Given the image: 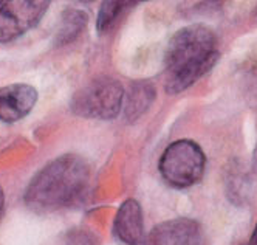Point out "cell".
<instances>
[{"label":"cell","mask_w":257,"mask_h":245,"mask_svg":"<svg viewBox=\"0 0 257 245\" xmlns=\"http://www.w3.org/2000/svg\"><path fill=\"white\" fill-rule=\"evenodd\" d=\"M217 37L206 25H189L177 31L168 44L164 61L168 70L166 90L180 93L208 73L218 59Z\"/></svg>","instance_id":"cell-1"},{"label":"cell","mask_w":257,"mask_h":245,"mask_svg":"<svg viewBox=\"0 0 257 245\" xmlns=\"http://www.w3.org/2000/svg\"><path fill=\"white\" fill-rule=\"evenodd\" d=\"M252 245H257V225H255V228H254V233H252V239H251Z\"/></svg>","instance_id":"cell-13"},{"label":"cell","mask_w":257,"mask_h":245,"mask_svg":"<svg viewBox=\"0 0 257 245\" xmlns=\"http://www.w3.org/2000/svg\"><path fill=\"white\" fill-rule=\"evenodd\" d=\"M124 92L118 81L98 78L88 83L71 100V110L84 118L112 120L119 114Z\"/></svg>","instance_id":"cell-4"},{"label":"cell","mask_w":257,"mask_h":245,"mask_svg":"<svg viewBox=\"0 0 257 245\" xmlns=\"http://www.w3.org/2000/svg\"><path fill=\"white\" fill-rule=\"evenodd\" d=\"M149 245H206V239L198 222L178 217L157 225L151 231Z\"/></svg>","instance_id":"cell-6"},{"label":"cell","mask_w":257,"mask_h":245,"mask_svg":"<svg viewBox=\"0 0 257 245\" xmlns=\"http://www.w3.org/2000/svg\"><path fill=\"white\" fill-rule=\"evenodd\" d=\"M154 98V90L149 84H137L132 87L127 100V117H138L143 110H146Z\"/></svg>","instance_id":"cell-10"},{"label":"cell","mask_w":257,"mask_h":245,"mask_svg":"<svg viewBox=\"0 0 257 245\" xmlns=\"http://www.w3.org/2000/svg\"><path fill=\"white\" fill-rule=\"evenodd\" d=\"M90 180L88 165L78 155H62L38 173L25 193V202L38 213L56 211L81 199Z\"/></svg>","instance_id":"cell-2"},{"label":"cell","mask_w":257,"mask_h":245,"mask_svg":"<svg viewBox=\"0 0 257 245\" xmlns=\"http://www.w3.org/2000/svg\"><path fill=\"white\" fill-rule=\"evenodd\" d=\"M38 101V92L28 84H13L0 89V121H19Z\"/></svg>","instance_id":"cell-7"},{"label":"cell","mask_w":257,"mask_h":245,"mask_svg":"<svg viewBox=\"0 0 257 245\" xmlns=\"http://www.w3.org/2000/svg\"><path fill=\"white\" fill-rule=\"evenodd\" d=\"M206 168V157L192 140H178L166 147L160 160L161 177L174 188H189L200 182Z\"/></svg>","instance_id":"cell-3"},{"label":"cell","mask_w":257,"mask_h":245,"mask_svg":"<svg viewBox=\"0 0 257 245\" xmlns=\"http://www.w3.org/2000/svg\"><path fill=\"white\" fill-rule=\"evenodd\" d=\"M87 24V16L82 11L70 10L62 16V25L58 31L56 42L59 44H67L73 41L75 37L81 33L84 25Z\"/></svg>","instance_id":"cell-9"},{"label":"cell","mask_w":257,"mask_h":245,"mask_svg":"<svg viewBox=\"0 0 257 245\" xmlns=\"http://www.w3.org/2000/svg\"><path fill=\"white\" fill-rule=\"evenodd\" d=\"M48 5V2L42 0L0 2V44L11 42L38 25Z\"/></svg>","instance_id":"cell-5"},{"label":"cell","mask_w":257,"mask_h":245,"mask_svg":"<svg viewBox=\"0 0 257 245\" xmlns=\"http://www.w3.org/2000/svg\"><path fill=\"white\" fill-rule=\"evenodd\" d=\"M132 5L134 4L131 2H104L98 14V22H96L98 31L99 33L110 31V28L118 22L119 16Z\"/></svg>","instance_id":"cell-11"},{"label":"cell","mask_w":257,"mask_h":245,"mask_svg":"<svg viewBox=\"0 0 257 245\" xmlns=\"http://www.w3.org/2000/svg\"><path fill=\"white\" fill-rule=\"evenodd\" d=\"M115 234L119 240L127 245H144V222H143V211L137 200L127 199L116 213Z\"/></svg>","instance_id":"cell-8"},{"label":"cell","mask_w":257,"mask_h":245,"mask_svg":"<svg viewBox=\"0 0 257 245\" xmlns=\"http://www.w3.org/2000/svg\"><path fill=\"white\" fill-rule=\"evenodd\" d=\"M4 202H5V197H4V190L0 188V214H2V210H4Z\"/></svg>","instance_id":"cell-12"}]
</instances>
